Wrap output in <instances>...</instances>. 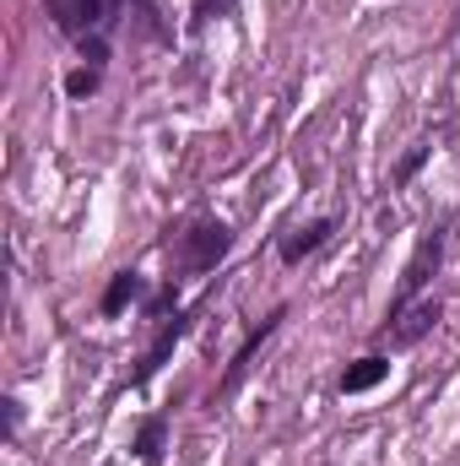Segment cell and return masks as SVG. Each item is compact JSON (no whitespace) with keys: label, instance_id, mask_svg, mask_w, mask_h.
Returning a JSON list of instances; mask_svg holds the SVG:
<instances>
[{"label":"cell","instance_id":"6da1fadb","mask_svg":"<svg viewBox=\"0 0 460 466\" xmlns=\"http://www.w3.org/2000/svg\"><path fill=\"white\" fill-rule=\"evenodd\" d=\"M228 244H233V233L223 228V223H195V228L179 238V255H185L190 271H212V266L228 255Z\"/></svg>","mask_w":460,"mask_h":466},{"label":"cell","instance_id":"7a4b0ae2","mask_svg":"<svg viewBox=\"0 0 460 466\" xmlns=\"http://www.w3.org/2000/svg\"><path fill=\"white\" fill-rule=\"evenodd\" d=\"M44 5H49L55 27L71 33V38H87V33L104 27V0H44Z\"/></svg>","mask_w":460,"mask_h":466},{"label":"cell","instance_id":"3957f363","mask_svg":"<svg viewBox=\"0 0 460 466\" xmlns=\"http://www.w3.org/2000/svg\"><path fill=\"white\" fill-rule=\"evenodd\" d=\"M439 255H445V238H439V233H428V238L417 244V255L406 260V271H401V288H395V309H406V299H412V293L428 282V271L439 266Z\"/></svg>","mask_w":460,"mask_h":466},{"label":"cell","instance_id":"277c9868","mask_svg":"<svg viewBox=\"0 0 460 466\" xmlns=\"http://www.w3.org/2000/svg\"><path fill=\"white\" fill-rule=\"evenodd\" d=\"M439 299H428V304H412L406 315H401V326H395V348H412V342H423L434 326H439Z\"/></svg>","mask_w":460,"mask_h":466},{"label":"cell","instance_id":"5b68a950","mask_svg":"<svg viewBox=\"0 0 460 466\" xmlns=\"http://www.w3.org/2000/svg\"><path fill=\"white\" fill-rule=\"evenodd\" d=\"M385 374H390V358H357V363L342 374V390L346 396H363V390H374Z\"/></svg>","mask_w":460,"mask_h":466},{"label":"cell","instance_id":"8992f818","mask_svg":"<svg viewBox=\"0 0 460 466\" xmlns=\"http://www.w3.org/2000/svg\"><path fill=\"white\" fill-rule=\"evenodd\" d=\"M276 320H282V309H276V315H271V320H260V331H255V337H249V342H244V348H238V358H233V363H228V374H223V390H233V385H238V380H244V369H249V363H255V352H260V342H265V337H271V331H276Z\"/></svg>","mask_w":460,"mask_h":466},{"label":"cell","instance_id":"52a82bcc","mask_svg":"<svg viewBox=\"0 0 460 466\" xmlns=\"http://www.w3.org/2000/svg\"><path fill=\"white\" fill-rule=\"evenodd\" d=\"M325 238H331V223H309V228H298L293 238H287V244H282V260L293 266V260H304L309 249H320Z\"/></svg>","mask_w":460,"mask_h":466},{"label":"cell","instance_id":"ba28073f","mask_svg":"<svg viewBox=\"0 0 460 466\" xmlns=\"http://www.w3.org/2000/svg\"><path fill=\"white\" fill-rule=\"evenodd\" d=\"M135 293H141V277H135V271H119L115 282H109V293H104V315H119Z\"/></svg>","mask_w":460,"mask_h":466},{"label":"cell","instance_id":"9c48e42d","mask_svg":"<svg viewBox=\"0 0 460 466\" xmlns=\"http://www.w3.org/2000/svg\"><path fill=\"white\" fill-rule=\"evenodd\" d=\"M135 451H141V461H163V418L141 423V440H135Z\"/></svg>","mask_w":460,"mask_h":466},{"label":"cell","instance_id":"30bf717a","mask_svg":"<svg viewBox=\"0 0 460 466\" xmlns=\"http://www.w3.org/2000/svg\"><path fill=\"white\" fill-rule=\"evenodd\" d=\"M179 331H185V320H174V326H168V331L157 337V348L146 352V363H141V380H146V374H152V369H157V363H163V358L174 352V342H179Z\"/></svg>","mask_w":460,"mask_h":466},{"label":"cell","instance_id":"8fae6325","mask_svg":"<svg viewBox=\"0 0 460 466\" xmlns=\"http://www.w3.org/2000/svg\"><path fill=\"white\" fill-rule=\"evenodd\" d=\"M93 87H98V71H71V82H65V93H71V98H87Z\"/></svg>","mask_w":460,"mask_h":466},{"label":"cell","instance_id":"7c38bea8","mask_svg":"<svg viewBox=\"0 0 460 466\" xmlns=\"http://www.w3.org/2000/svg\"><path fill=\"white\" fill-rule=\"evenodd\" d=\"M423 157H428V147H412V152L401 157V168H395V179H412V174L423 168Z\"/></svg>","mask_w":460,"mask_h":466},{"label":"cell","instance_id":"4fadbf2b","mask_svg":"<svg viewBox=\"0 0 460 466\" xmlns=\"http://www.w3.org/2000/svg\"><path fill=\"white\" fill-rule=\"evenodd\" d=\"M233 5H238V0H195V16H201V22H206V16H228Z\"/></svg>","mask_w":460,"mask_h":466}]
</instances>
